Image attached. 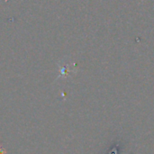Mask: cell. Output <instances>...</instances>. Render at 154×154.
Wrapping results in <instances>:
<instances>
[{
	"label": "cell",
	"instance_id": "obj_1",
	"mask_svg": "<svg viewBox=\"0 0 154 154\" xmlns=\"http://www.w3.org/2000/svg\"><path fill=\"white\" fill-rule=\"evenodd\" d=\"M121 150V141H116L110 148L107 150L106 154H119Z\"/></svg>",
	"mask_w": 154,
	"mask_h": 154
}]
</instances>
